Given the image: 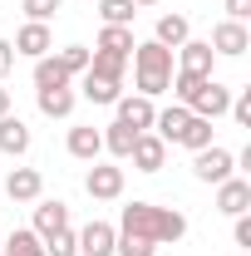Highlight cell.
Wrapping results in <instances>:
<instances>
[{
    "label": "cell",
    "mask_w": 251,
    "mask_h": 256,
    "mask_svg": "<svg viewBox=\"0 0 251 256\" xmlns=\"http://www.w3.org/2000/svg\"><path fill=\"white\" fill-rule=\"evenodd\" d=\"M118 232L148 236L153 246H162V242H182L188 236V217L172 212V207H153V202H128L124 217H118Z\"/></svg>",
    "instance_id": "obj_1"
},
{
    "label": "cell",
    "mask_w": 251,
    "mask_h": 256,
    "mask_svg": "<svg viewBox=\"0 0 251 256\" xmlns=\"http://www.w3.org/2000/svg\"><path fill=\"white\" fill-rule=\"evenodd\" d=\"M133 74H138V94L143 98H158L168 94V84H172V50H162L158 40H148V44H133Z\"/></svg>",
    "instance_id": "obj_2"
},
{
    "label": "cell",
    "mask_w": 251,
    "mask_h": 256,
    "mask_svg": "<svg viewBox=\"0 0 251 256\" xmlns=\"http://www.w3.org/2000/svg\"><path fill=\"white\" fill-rule=\"evenodd\" d=\"M232 172H236V153H232V148H222V143L197 148V153H192V178H197V182H212V188H217V182H226Z\"/></svg>",
    "instance_id": "obj_3"
},
{
    "label": "cell",
    "mask_w": 251,
    "mask_h": 256,
    "mask_svg": "<svg viewBox=\"0 0 251 256\" xmlns=\"http://www.w3.org/2000/svg\"><path fill=\"white\" fill-rule=\"evenodd\" d=\"M182 108H188L192 118H207V124H217L222 114L232 108V89H226V84H217V79H207V84H202V89H197V94H192Z\"/></svg>",
    "instance_id": "obj_4"
},
{
    "label": "cell",
    "mask_w": 251,
    "mask_h": 256,
    "mask_svg": "<svg viewBox=\"0 0 251 256\" xmlns=\"http://www.w3.org/2000/svg\"><path fill=\"white\" fill-rule=\"evenodd\" d=\"M172 64H178V74L212 79V64H217V54H212V44H207V40H182V44L172 50Z\"/></svg>",
    "instance_id": "obj_5"
},
{
    "label": "cell",
    "mask_w": 251,
    "mask_h": 256,
    "mask_svg": "<svg viewBox=\"0 0 251 256\" xmlns=\"http://www.w3.org/2000/svg\"><path fill=\"white\" fill-rule=\"evenodd\" d=\"M84 192H89L94 202H114V197H124V168H114V162H89V172H84Z\"/></svg>",
    "instance_id": "obj_6"
},
{
    "label": "cell",
    "mask_w": 251,
    "mask_h": 256,
    "mask_svg": "<svg viewBox=\"0 0 251 256\" xmlns=\"http://www.w3.org/2000/svg\"><path fill=\"white\" fill-rule=\"evenodd\" d=\"M207 44H212V54H226V60H242V54L251 50V30L242 25V20H222L217 30H212V40H207Z\"/></svg>",
    "instance_id": "obj_7"
},
{
    "label": "cell",
    "mask_w": 251,
    "mask_h": 256,
    "mask_svg": "<svg viewBox=\"0 0 251 256\" xmlns=\"http://www.w3.org/2000/svg\"><path fill=\"white\" fill-rule=\"evenodd\" d=\"M118 124H128L133 133H153V118H158V108H153V98H143V94H118Z\"/></svg>",
    "instance_id": "obj_8"
},
{
    "label": "cell",
    "mask_w": 251,
    "mask_h": 256,
    "mask_svg": "<svg viewBox=\"0 0 251 256\" xmlns=\"http://www.w3.org/2000/svg\"><path fill=\"white\" fill-rule=\"evenodd\" d=\"M15 54H25V60H44V54H54V34H50V25L25 20L20 34H15Z\"/></svg>",
    "instance_id": "obj_9"
},
{
    "label": "cell",
    "mask_w": 251,
    "mask_h": 256,
    "mask_svg": "<svg viewBox=\"0 0 251 256\" xmlns=\"http://www.w3.org/2000/svg\"><path fill=\"white\" fill-rule=\"evenodd\" d=\"M64 148H69V158H79V162H98V153H104V133H98L94 124H74L69 138H64Z\"/></svg>",
    "instance_id": "obj_10"
},
{
    "label": "cell",
    "mask_w": 251,
    "mask_h": 256,
    "mask_svg": "<svg viewBox=\"0 0 251 256\" xmlns=\"http://www.w3.org/2000/svg\"><path fill=\"white\" fill-rule=\"evenodd\" d=\"M128 158H133V168H138V172H162V162H168V143H162L158 133H138Z\"/></svg>",
    "instance_id": "obj_11"
},
{
    "label": "cell",
    "mask_w": 251,
    "mask_h": 256,
    "mask_svg": "<svg viewBox=\"0 0 251 256\" xmlns=\"http://www.w3.org/2000/svg\"><path fill=\"white\" fill-rule=\"evenodd\" d=\"M114 242H118L114 222H89L79 232V256H114Z\"/></svg>",
    "instance_id": "obj_12"
},
{
    "label": "cell",
    "mask_w": 251,
    "mask_h": 256,
    "mask_svg": "<svg viewBox=\"0 0 251 256\" xmlns=\"http://www.w3.org/2000/svg\"><path fill=\"white\" fill-rule=\"evenodd\" d=\"M5 192H10V202H40V192H44V178H40V168H10V178H5Z\"/></svg>",
    "instance_id": "obj_13"
},
{
    "label": "cell",
    "mask_w": 251,
    "mask_h": 256,
    "mask_svg": "<svg viewBox=\"0 0 251 256\" xmlns=\"http://www.w3.org/2000/svg\"><path fill=\"white\" fill-rule=\"evenodd\" d=\"M217 207L226 212V217L251 212V182H246V178H226V182H217Z\"/></svg>",
    "instance_id": "obj_14"
},
{
    "label": "cell",
    "mask_w": 251,
    "mask_h": 256,
    "mask_svg": "<svg viewBox=\"0 0 251 256\" xmlns=\"http://www.w3.org/2000/svg\"><path fill=\"white\" fill-rule=\"evenodd\" d=\"M0 153H10V158H25L30 153V128H25V118H15V114L0 118Z\"/></svg>",
    "instance_id": "obj_15"
},
{
    "label": "cell",
    "mask_w": 251,
    "mask_h": 256,
    "mask_svg": "<svg viewBox=\"0 0 251 256\" xmlns=\"http://www.w3.org/2000/svg\"><path fill=\"white\" fill-rule=\"evenodd\" d=\"M60 226H69V207H64L60 197H54V202H40V207H34V236H40V242H44V236H54V232H60Z\"/></svg>",
    "instance_id": "obj_16"
},
{
    "label": "cell",
    "mask_w": 251,
    "mask_h": 256,
    "mask_svg": "<svg viewBox=\"0 0 251 256\" xmlns=\"http://www.w3.org/2000/svg\"><path fill=\"white\" fill-rule=\"evenodd\" d=\"M34 104H40L44 118H69L74 104H79V94L74 89H34Z\"/></svg>",
    "instance_id": "obj_17"
},
{
    "label": "cell",
    "mask_w": 251,
    "mask_h": 256,
    "mask_svg": "<svg viewBox=\"0 0 251 256\" xmlns=\"http://www.w3.org/2000/svg\"><path fill=\"white\" fill-rule=\"evenodd\" d=\"M153 40L162 44V50H178L182 40H192V25H188V15H158V25H153Z\"/></svg>",
    "instance_id": "obj_18"
},
{
    "label": "cell",
    "mask_w": 251,
    "mask_h": 256,
    "mask_svg": "<svg viewBox=\"0 0 251 256\" xmlns=\"http://www.w3.org/2000/svg\"><path fill=\"white\" fill-rule=\"evenodd\" d=\"M188 108H182V104H172V108H158V118H153V133L158 138H162V143H178V138H182V128H188Z\"/></svg>",
    "instance_id": "obj_19"
},
{
    "label": "cell",
    "mask_w": 251,
    "mask_h": 256,
    "mask_svg": "<svg viewBox=\"0 0 251 256\" xmlns=\"http://www.w3.org/2000/svg\"><path fill=\"white\" fill-rule=\"evenodd\" d=\"M84 84H79V94L89 98V104H118V94H124V84H114V79H98V74H79Z\"/></svg>",
    "instance_id": "obj_20"
},
{
    "label": "cell",
    "mask_w": 251,
    "mask_h": 256,
    "mask_svg": "<svg viewBox=\"0 0 251 256\" xmlns=\"http://www.w3.org/2000/svg\"><path fill=\"white\" fill-rule=\"evenodd\" d=\"M0 256H44V242L34 236L30 226H15V232L0 242Z\"/></svg>",
    "instance_id": "obj_21"
},
{
    "label": "cell",
    "mask_w": 251,
    "mask_h": 256,
    "mask_svg": "<svg viewBox=\"0 0 251 256\" xmlns=\"http://www.w3.org/2000/svg\"><path fill=\"white\" fill-rule=\"evenodd\" d=\"M133 44H138V40H133V25H104V30H98V44L94 50H108V54H133Z\"/></svg>",
    "instance_id": "obj_22"
},
{
    "label": "cell",
    "mask_w": 251,
    "mask_h": 256,
    "mask_svg": "<svg viewBox=\"0 0 251 256\" xmlns=\"http://www.w3.org/2000/svg\"><path fill=\"white\" fill-rule=\"evenodd\" d=\"M74 79L64 74V64L54 54H44V60H34V89H69Z\"/></svg>",
    "instance_id": "obj_23"
},
{
    "label": "cell",
    "mask_w": 251,
    "mask_h": 256,
    "mask_svg": "<svg viewBox=\"0 0 251 256\" xmlns=\"http://www.w3.org/2000/svg\"><path fill=\"white\" fill-rule=\"evenodd\" d=\"M124 69H128V60H124V54H108V50H89V74H98V79H114V84H124Z\"/></svg>",
    "instance_id": "obj_24"
},
{
    "label": "cell",
    "mask_w": 251,
    "mask_h": 256,
    "mask_svg": "<svg viewBox=\"0 0 251 256\" xmlns=\"http://www.w3.org/2000/svg\"><path fill=\"white\" fill-rule=\"evenodd\" d=\"M98 133H104V148H108L114 158H128V153H133V138H138V133H133L128 124H118V118H114V124L98 128Z\"/></svg>",
    "instance_id": "obj_25"
},
{
    "label": "cell",
    "mask_w": 251,
    "mask_h": 256,
    "mask_svg": "<svg viewBox=\"0 0 251 256\" xmlns=\"http://www.w3.org/2000/svg\"><path fill=\"white\" fill-rule=\"evenodd\" d=\"M133 15H138L133 0H98V20L104 25H133Z\"/></svg>",
    "instance_id": "obj_26"
},
{
    "label": "cell",
    "mask_w": 251,
    "mask_h": 256,
    "mask_svg": "<svg viewBox=\"0 0 251 256\" xmlns=\"http://www.w3.org/2000/svg\"><path fill=\"white\" fill-rule=\"evenodd\" d=\"M178 143L192 148V153H197V148H212V124H207V118H188V128H182Z\"/></svg>",
    "instance_id": "obj_27"
},
{
    "label": "cell",
    "mask_w": 251,
    "mask_h": 256,
    "mask_svg": "<svg viewBox=\"0 0 251 256\" xmlns=\"http://www.w3.org/2000/svg\"><path fill=\"white\" fill-rule=\"evenodd\" d=\"M44 256H79V232L60 226L54 236H44Z\"/></svg>",
    "instance_id": "obj_28"
},
{
    "label": "cell",
    "mask_w": 251,
    "mask_h": 256,
    "mask_svg": "<svg viewBox=\"0 0 251 256\" xmlns=\"http://www.w3.org/2000/svg\"><path fill=\"white\" fill-rule=\"evenodd\" d=\"M54 60H60V64H64V74L74 79V74H84V69H89V50H84V44H64Z\"/></svg>",
    "instance_id": "obj_29"
},
{
    "label": "cell",
    "mask_w": 251,
    "mask_h": 256,
    "mask_svg": "<svg viewBox=\"0 0 251 256\" xmlns=\"http://www.w3.org/2000/svg\"><path fill=\"white\" fill-rule=\"evenodd\" d=\"M158 246L148 242V236H128V232H118V242H114V256H153Z\"/></svg>",
    "instance_id": "obj_30"
},
{
    "label": "cell",
    "mask_w": 251,
    "mask_h": 256,
    "mask_svg": "<svg viewBox=\"0 0 251 256\" xmlns=\"http://www.w3.org/2000/svg\"><path fill=\"white\" fill-rule=\"evenodd\" d=\"M20 10H25L30 20H40V25H50V20L64 10V0H20Z\"/></svg>",
    "instance_id": "obj_31"
},
{
    "label": "cell",
    "mask_w": 251,
    "mask_h": 256,
    "mask_svg": "<svg viewBox=\"0 0 251 256\" xmlns=\"http://www.w3.org/2000/svg\"><path fill=\"white\" fill-rule=\"evenodd\" d=\"M236 128H251V89H232V108H226Z\"/></svg>",
    "instance_id": "obj_32"
},
{
    "label": "cell",
    "mask_w": 251,
    "mask_h": 256,
    "mask_svg": "<svg viewBox=\"0 0 251 256\" xmlns=\"http://www.w3.org/2000/svg\"><path fill=\"white\" fill-rule=\"evenodd\" d=\"M232 236H236V246H251V217H246V212L236 217V226H232Z\"/></svg>",
    "instance_id": "obj_33"
},
{
    "label": "cell",
    "mask_w": 251,
    "mask_h": 256,
    "mask_svg": "<svg viewBox=\"0 0 251 256\" xmlns=\"http://www.w3.org/2000/svg\"><path fill=\"white\" fill-rule=\"evenodd\" d=\"M246 15H251V0H226V20H242L246 25Z\"/></svg>",
    "instance_id": "obj_34"
},
{
    "label": "cell",
    "mask_w": 251,
    "mask_h": 256,
    "mask_svg": "<svg viewBox=\"0 0 251 256\" xmlns=\"http://www.w3.org/2000/svg\"><path fill=\"white\" fill-rule=\"evenodd\" d=\"M10 69H15V44H10V40H0V79H5Z\"/></svg>",
    "instance_id": "obj_35"
},
{
    "label": "cell",
    "mask_w": 251,
    "mask_h": 256,
    "mask_svg": "<svg viewBox=\"0 0 251 256\" xmlns=\"http://www.w3.org/2000/svg\"><path fill=\"white\" fill-rule=\"evenodd\" d=\"M10 114V89H0V118Z\"/></svg>",
    "instance_id": "obj_36"
},
{
    "label": "cell",
    "mask_w": 251,
    "mask_h": 256,
    "mask_svg": "<svg viewBox=\"0 0 251 256\" xmlns=\"http://www.w3.org/2000/svg\"><path fill=\"white\" fill-rule=\"evenodd\" d=\"M133 5H138V10H143V5H158V0H133Z\"/></svg>",
    "instance_id": "obj_37"
},
{
    "label": "cell",
    "mask_w": 251,
    "mask_h": 256,
    "mask_svg": "<svg viewBox=\"0 0 251 256\" xmlns=\"http://www.w3.org/2000/svg\"><path fill=\"white\" fill-rule=\"evenodd\" d=\"M0 242H5V236H0Z\"/></svg>",
    "instance_id": "obj_38"
}]
</instances>
